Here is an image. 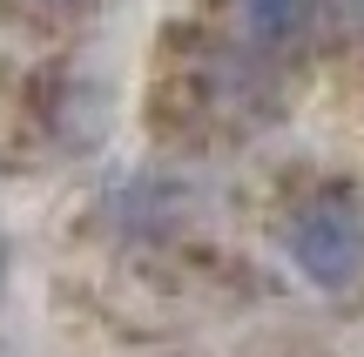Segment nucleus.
I'll return each mask as SVG.
<instances>
[{"label":"nucleus","mask_w":364,"mask_h":357,"mask_svg":"<svg viewBox=\"0 0 364 357\" xmlns=\"http://www.w3.org/2000/svg\"><path fill=\"white\" fill-rule=\"evenodd\" d=\"M311 13H317V0H243V21L263 48H290L311 27Z\"/></svg>","instance_id":"f03ea898"},{"label":"nucleus","mask_w":364,"mask_h":357,"mask_svg":"<svg viewBox=\"0 0 364 357\" xmlns=\"http://www.w3.org/2000/svg\"><path fill=\"white\" fill-rule=\"evenodd\" d=\"M290 263L317 290H351L364 277V209L351 196H317L290 223Z\"/></svg>","instance_id":"f257e3e1"}]
</instances>
